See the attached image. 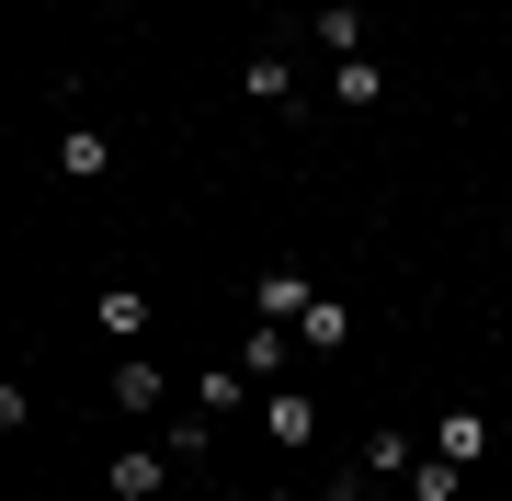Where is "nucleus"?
Masks as SVG:
<instances>
[{
	"instance_id": "1",
	"label": "nucleus",
	"mask_w": 512,
	"mask_h": 501,
	"mask_svg": "<svg viewBox=\"0 0 512 501\" xmlns=\"http://www.w3.org/2000/svg\"><path fill=\"white\" fill-rule=\"evenodd\" d=\"M171 467H183L171 445H114V501H160V490H171Z\"/></svg>"
},
{
	"instance_id": "2",
	"label": "nucleus",
	"mask_w": 512,
	"mask_h": 501,
	"mask_svg": "<svg viewBox=\"0 0 512 501\" xmlns=\"http://www.w3.org/2000/svg\"><path fill=\"white\" fill-rule=\"evenodd\" d=\"M262 433H274L285 456H308V445H319V399H308V388H274V399H262Z\"/></svg>"
},
{
	"instance_id": "3",
	"label": "nucleus",
	"mask_w": 512,
	"mask_h": 501,
	"mask_svg": "<svg viewBox=\"0 0 512 501\" xmlns=\"http://www.w3.org/2000/svg\"><path fill=\"white\" fill-rule=\"evenodd\" d=\"M160 399H171V376L148 365V353H126V365H114V410H126V422H148Z\"/></svg>"
},
{
	"instance_id": "4",
	"label": "nucleus",
	"mask_w": 512,
	"mask_h": 501,
	"mask_svg": "<svg viewBox=\"0 0 512 501\" xmlns=\"http://www.w3.org/2000/svg\"><path fill=\"white\" fill-rule=\"evenodd\" d=\"M251 388H262V376H239V365H205L194 410H205V422H228V410H251Z\"/></svg>"
},
{
	"instance_id": "5",
	"label": "nucleus",
	"mask_w": 512,
	"mask_h": 501,
	"mask_svg": "<svg viewBox=\"0 0 512 501\" xmlns=\"http://www.w3.org/2000/svg\"><path fill=\"white\" fill-rule=\"evenodd\" d=\"M433 456L478 467V456H490V422H478V410H444V422H433Z\"/></svg>"
},
{
	"instance_id": "6",
	"label": "nucleus",
	"mask_w": 512,
	"mask_h": 501,
	"mask_svg": "<svg viewBox=\"0 0 512 501\" xmlns=\"http://www.w3.org/2000/svg\"><path fill=\"white\" fill-rule=\"evenodd\" d=\"M239 92H251V103H296V69L262 46V57H239Z\"/></svg>"
},
{
	"instance_id": "7",
	"label": "nucleus",
	"mask_w": 512,
	"mask_h": 501,
	"mask_svg": "<svg viewBox=\"0 0 512 501\" xmlns=\"http://www.w3.org/2000/svg\"><path fill=\"white\" fill-rule=\"evenodd\" d=\"M57 171H69V183H103V171H114V149H103L92 126H69V137H57Z\"/></svg>"
},
{
	"instance_id": "8",
	"label": "nucleus",
	"mask_w": 512,
	"mask_h": 501,
	"mask_svg": "<svg viewBox=\"0 0 512 501\" xmlns=\"http://www.w3.org/2000/svg\"><path fill=\"white\" fill-rule=\"evenodd\" d=\"M251 308H262V319H274V331H285V319H308L319 297H308V285H296V274H262V285H251Z\"/></svg>"
},
{
	"instance_id": "9",
	"label": "nucleus",
	"mask_w": 512,
	"mask_h": 501,
	"mask_svg": "<svg viewBox=\"0 0 512 501\" xmlns=\"http://www.w3.org/2000/svg\"><path fill=\"white\" fill-rule=\"evenodd\" d=\"M274 365H285V331H274V319H251V331H239V376L274 388Z\"/></svg>"
},
{
	"instance_id": "10",
	"label": "nucleus",
	"mask_w": 512,
	"mask_h": 501,
	"mask_svg": "<svg viewBox=\"0 0 512 501\" xmlns=\"http://www.w3.org/2000/svg\"><path fill=\"white\" fill-rule=\"evenodd\" d=\"M330 92L365 114V103H387V69H376V57H342V69H330Z\"/></svg>"
},
{
	"instance_id": "11",
	"label": "nucleus",
	"mask_w": 512,
	"mask_h": 501,
	"mask_svg": "<svg viewBox=\"0 0 512 501\" xmlns=\"http://www.w3.org/2000/svg\"><path fill=\"white\" fill-rule=\"evenodd\" d=\"M103 331H114V342L148 331V297H137V285H103Z\"/></svg>"
},
{
	"instance_id": "12",
	"label": "nucleus",
	"mask_w": 512,
	"mask_h": 501,
	"mask_svg": "<svg viewBox=\"0 0 512 501\" xmlns=\"http://www.w3.org/2000/svg\"><path fill=\"white\" fill-rule=\"evenodd\" d=\"M410 467H421L410 433H365V479H410Z\"/></svg>"
},
{
	"instance_id": "13",
	"label": "nucleus",
	"mask_w": 512,
	"mask_h": 501,
	"mask_svg": "<svg viewBox=\"0 0 512 501\" xmlns=\"http://www.w3.org/2000/svg\"><path fill=\"white\" fill-rule=\"evenodd\" d=\"M319 35H330V57H365V12H353V0H330Z\"/></svg>"
},
{
	"instance_id": "14",
	"label": "nucleus",
	"mask_w": 512,
	"mask_h": 501,
	"mask_svg": "<svg viewBox=\"0 0 512 501\" xmlns=\"http://www.w3.org/2000/svg\"><path fill=\"white\" fill-rule=\"evenodd\" d=\"M456 479H467L456 456H421V467H410V501H456Z\"/></svg>"
},
{
	"instance_id": "15",
	"label": "nucleus",
	"mask_w": 512,
	"mask_h": 501,
	"mask_svg": "<svg viewBox=\"0 0 512 501\" xmlns=\"http://www.w3.org/2000/svg\"><path fill=\"white\" fill-rule=\"evenodd\" d=\"M296 331H308V353H342V342H353V319H342V308H330V297H319L308 319H296Z\"/></svg>"
}]
</instances>
